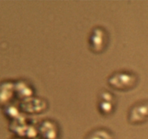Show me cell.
Returning <instances> with one entry per match:
<instances>
[{
    "label": "cell",
    "mask_w": 148,
    "mask_h": 139,
    "mask_svg": "<svg viewBox=\"0 0 148 139\" xmlns=\"http://www.w3.org/2000/svg\"><path fill=\"white\" fill-rule=\"evenodd\" d=\"M107 83L113 89L127 91L134 88L138 83V76L132 71L121 70L109 75Z\"/></svg>",
    "instance_id": "cell-1"
},
{
    "label": "cell",
    "mask_w": 148,
    "mask_h": 139,
    "mask_svg": "<svg viewBox=\"0 0 148 139\" xmlns=\"http://www.w3.org/2000/svg\"><path fill=\"white\" fill-rule=\"evenodd\" d=\"M127 120L132 125H140L148 121V100H141L133 104L127 114Z\"/></svg>",
    "instance_id": "cell-3"
},
{
    "label": "cell",
    "mask_w": 148,
    "mask_h": 139,
    "mask_svg": "<svg viewBox=\"0 0 148 139\" xmlns=\"http://www.w3.org/2000/svg\"><path fill=\"white\" fill-rule=\"evenodd\" d=\"M109 41V36L104 28L95 26L91 30L88 39L90 50L95 54L102 53L106 49Z\"/></svg>",
    "instance_id": "cell-2"
},
{
    "label": "cell",
    "mask_w": 148,
    "mask_h": 139,
    "mask_svg": "<svg viewBox=\"0 0 148 139\" xmlns=\"http://www.w3.org/2000/svg\"><path fill=\"white\" fill-rule=\"evenodd\" d=\"M115 96L111 92L103 91L100 93L98 98V109L101 114L109 116L114 111L116 106Z\"/></svg>",
    "instance_id": "cell-4"
},
{
    "label": "cell",
    "mask_w": 148,
    "mask_h": 139,
    "mask_svg": "<svg viewBox=\"0 0 148 139\" xmlns=\"http://www.w3.org/2000/svg\"><path fill=\"white\" fill-rule=\"evenodd\" d=\"M114 135L108 129L98 127L91 130L84 138V139H114Z\"/></svg>",
    "instance_id": "cell-5"
}]
</instances>
